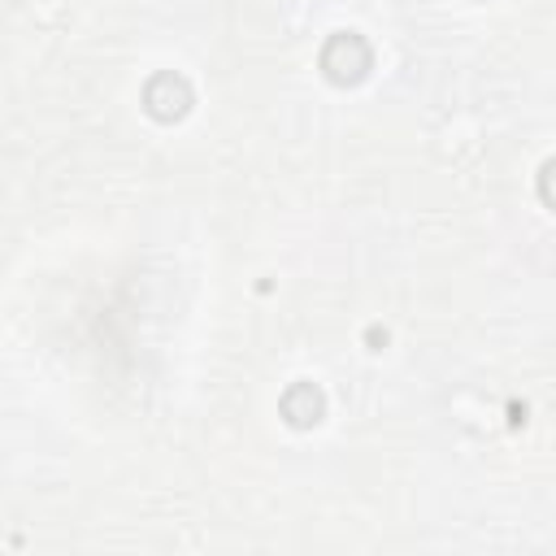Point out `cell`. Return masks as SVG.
Returning a JSON list of instances; mask_svg holds the SVG:
<instances>
[{"mask_svg":"<svg viewBox=\"0 0 556 556\" xmlns=\"http://www.w3.org/2000/svg\"><path fill=\"white\" fill-rule=\"evenodd\" d=\"M374 70V52L356 30H334L321 48V74L339 87H356Z\"/></svg>","mask_w":556,"mask_h":556,"instance_id":"1","label":"cell"},{"mask_svg":"<svg viewBox=\"0 0 556 556\" xmlns=\"http://www.w3.org/2000/svg\"><path fill=\"white\" fill-rule=\"evenodd\" d=\"M191 104H195L191 83L182 74H174V70L152 74L148 87H143V113L156 117V122H178V117L191 113Z\"/></svg>","mask_w":556,"mask_h":556,"instance_id":"2","label":"cell"},{"mask_svg":"<svg viewBox=\"0 0 556 556\" xmlns=\"http://www.w3.org/2000/svg\"><path fill=\"white\" fill-rule=\"evenodd\" d=\"M278 408H282L287 426H295V430H313V426L326 417V395H321V387H313V382H295V387L282 391Z\"/></svg>","mask_w":556,"mask_h":556,"instance_id":"3","label":"cell"},{"mask_svg":"<svg viewBox=\"0 0 556 556\" xmlns=\"http://www.w3.org/2000/svg\"><path fill=\"white\" fill-rule=\"evenodd\" d=\"M539 200H543L547 208H556V156L543 161V169H539Z\"/></svg>","mask_w":556,"mask_h":556,"instance_id":"4","label":"cell"}]
</instances>
